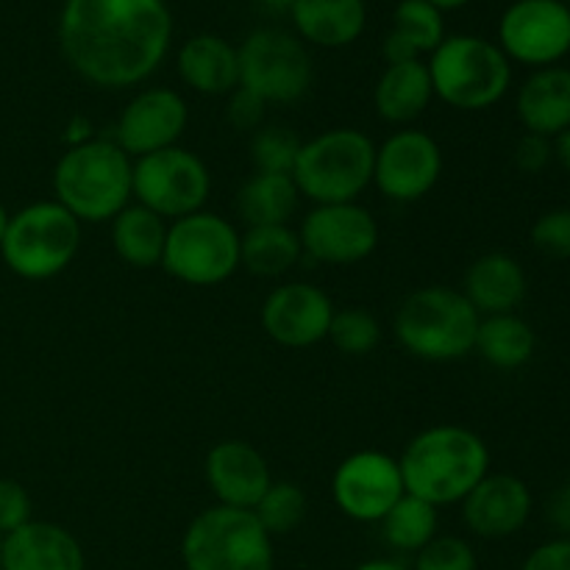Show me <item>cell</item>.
Masks as SVG:
<instances>
[{
  "instance_id": "cell-1",
  "label": "cell",
  "mask_w": 570,
  "mask_h": 570,
  "mask_svg": "<svg viewBox=\"0 0 570 570\" xmlns=\"http://www.w3.org/2000/svg\"><path fill=\"white\" fill-rule=\"evenodd\" d=\"M173 14L165 0H65L59 48L98 89L148 81L170 53Z\"/></svg>"
},
{
  "instance_id": "cell-2",
  "label": "cell",
  "mask_w": 570,
  "mask_h": 570,
  "mask_svg": "<svg viewBox=\"0 0 570 570\" xmlns=\"http://www.w3.org/2000/svg\"><path fill=\"white\" fill-rule=\"evenodd\" d=\"M404 490L432 507L460 504L490 473V449L482 434L456 423L423 429L399 456Z\"/></svg>"
},
{
  "instance_id": "cell-3",
  "label": "cell",
  "mask_w": 570,
  "mask_h": 570,
  "mask_svg": "<svg viewBox=\"0 0 570 570\" xmlns=\"http://www.w3.org/2000/svg\"><path fill=\"white\" fill-rule=\"evenodd\" d=\"M134 159L111 137H92L67 148L53 167V200L78 223H111L128 204Z\"/></svg>"
},
{
  "instance_id": "cell-4",
  "label": "cell",
  "mask_w": 570,
  "mask_h": 570,
  "mask_svg": "<svg viewBox=\"0 0 570 570\" xmlns=\"http://www.w3.org/2000/svg\"><path fill=\"white\" fill-rule=\"evenodd\" d=\"M479 315L456 287L415 289L401 301L393 317V332L401 348L423 362H456L473 354Z\"/></svg>"
},
{
  "instance_id": "cell-5",
  "label": "cell",
  "mask_w": 570,
  "mask_h": 570,
  "mask_svg": "<svg viewBox=\"0 0 570 570\" xmlns=\"http://www.w3.org/2000/svg\"><path fill=\"white\" fill-rule=\"evenodd\" d=\"M434 98L456 111H488L512 87V61L493 39L454 33L426 61Z\"/></svg>"
},
{
  "instance_id": "cell-6",
  "label": "cell",
  "mask_w": 570,
  "mask_h": 570,
  "mask_svg": "<svg viewBox=\"0 0 570 570\" xmlns=\"http://www.w3.org/2000/svg\"><path fill=\"white\" fill-rule=\"evenodd\" d=\"M376 142L360 128H328L304 139L293 167L301 198L312 206L351 204L373 184Z\"/></svg>"
},
{
  "instance_id": "cell-7",
  "label": "cell",
  "mask_w": 570,
  "mask_h": 570,
  "mask_svg": "<svg viewBox=\"0 0 570 570\" xmlns=\"http://www.w3.org/2000/svg\"><path fill=\"white\" fill-rule=\"evenodd\" d=\"M83 226L56 200H37L9 217L0 243L3 265L26 282H48L72 265Z\"/></svg>"
},
{
  "instance_id": "cell-8",
  "label": "cell",
  "mask_w": 570,
  "mask_h": 570,
  "mask_svg": "<svg viewBox=\"0 0 570 570\" xmlns=\"http://www.w3.org/2000/svg\"><path fill=\"white\" fill-rule=\"evenodd\" d=\"M184 570H273L276 549L250 510L215 504L189 521L181 538Z\"/></svg>"
},
{
  "instance_id": "cell-9",
  "label": "cell",
  "mask_w": 570,
  "mask_h": 570,
  "mask_svg": "<svg viewBox=\"0 0 570 570\" xmlns=\"http://www.w3.org/2000/svg\"><path fill=\"white\" fill-rule=\"evenodd\" d=\"M239 239L228 217L200 209L167 226L161 271L189 287H217L239 271Z\"/></svg>"
},
{
  "instance_id": "cell-10",
  "label": "cell",
  "mask_w": 570,
  "mask_h": 570,
  "mask_svg": "<svg viewBox=\"0 0 570 570\" xmlns=\"http://www.w3.org/2000/svg\"><path fill=\"white\" fill-rule=\"evenodd\" d=\"M239 87L254 92L267 106L298 104L312 87L315 67L306 45L282 28H259L237 48Z\"/></svg>"
},
{
  "instance_id": "cell-11",
  "label": "cell",
  "mask_w": 570,
  "mask_h": 570,
  "mask_svg": "<svg viewBox=\"0 0 570 570\" xmlns=\"http://www.w3.org/2000/svg\"><path fill=\"white\" fill-rule=\"evenodd\" d=\"M209 193V167L198 154L181 145L134 159V204L145 206L161 220L173 223L206 209Z\"/></svg>"
},
{
  "instance_id": "cell-12",
  "label": "cell",
  "mask_w": 570,
  "mask_h": 570,
  "mask_svg": "<svg viewBox=\"0 0 570 570\" xmlns=\"http://www.w3.org/2000/svg\"><path fill=\"white\" fill-rule=\"evenodd\" d=\"M499 45L515 65L543 70L570 53V6L562 0H515L499 20Z\"/></svg>"
},
{
  "instance_id": "cell-13",
  "label": "cell",
  "mask_w": 570,
  "mask_h": 570,
  "mask_svg": "<svg viewBox=\"0 0 570 570\" xmlns=\"http://www.w3.org/2000/svg\"><path fill=\"white\" fill-rule=\"evenodd\" d=\"M304 259L317 265H360L379 248V223L360 200L312 206L298 226Z\"/></svg>"
},
{
  "instance_id": "cell-14",
  "label": "cell",
  "mask_w": 570,
  "mask_h": 570,
  "mask_svg": "<svg viewBox=\"0 0 570 570\" xmlns=\"http://www.w3.org/2000/svg\"><path fill=\"white\" fill-rule=\"evenodd\" d=\"M443 176V148L421 128H399L376 145L373 184L393 204H417Z\"/></svg>"
},
{
  "instance_id": "cell-15",
  "label": "cell",
  "mask_w": 570,
  "mask_h": 570,
  "mask_svg": "<svg viewBox=\"0 0 570 570\" xmlns=\"http://www.w3.org/2000/svg\"><path fill=\"white\" fill-rule=\"evenodd\" d=\"M404 493L399 460L384 451H354L332 476L334 504L356 523H379Z\"/></svg>"
},
{
  "instance_id": "cell-16",
  "label": "cell",
  "mask_w": 570,
  "mask_h": 570,
  "mask_svg": "<svg viewBox=\"0 0 570 570\" xmlns=\"http://www.w3.org/2000/svg\"><path fill=\"white\" fill-rule=\"evenodd\" d=\"M189 122V106L170 87L139 89L115 122V142L131 159L173 148L181 142Z\"/></svg>"
},
{
  "instance_id": "cell-17",
  "label": "cell",
  "mask_w": 570,
  "mask_h": 570,
  "mask_svg": "<svg viewBox=\"0 0 570 570\" xmlns=\"http://www.w3.org/2000/svg\"><path fill=\"white\" fill-rule=\"evenodd\" d=\"M334 301L309 282H289L273 289L259 312L262 328L284 348H312L328 337Z\"/></svg>"
},
{
  "instance_id": "cell-18",
  "label": "cell",
  "mask_w": 570,
  "mask_h": 570,
  "mask_svg": "<svg viewBox=\"0 0 570 570\" xmlns=\"http://www.w3.org/2000/svg\"><path fill=\"white\" fill-rule=\"evenodd\" d=\"M460 507L462 523L473 538L507 540L527 527L534 510V499L521 476L490 471L460 501Z\"/></svg>"
},
{
  "instance_id": "cell-19",
  "label": "cell",
  "mask_w": 570,
  "mask_h": 570,
  "mask_svg": "<svg viewBox=\"0 0 570 570\" xmlns=\"http://www.w3.org/2000/svg\"><path fill=\"white\" fill-rule=\"evenodd\" d=\"M204 473L217 504L234 510H254L273 484L267 460L245 440H223L212 445Z\"/></svg>"
},
{
  "instance_id": "cell-20",
  "label": "cell",
  "mask_w": 570,
  "mask_h": 570,
  "mask_svg": "<svg viewBox=\"0 0 570 570\" xmlns=\"http://www.w3.org/2000/svg\"><path fill=\"white\" fill-rule=\"evenodd\" d=\"M3 570H87V554L70 529L53 521H28L3 538Z\"/></svg>"
},
{
  "instance_id": "cell-21",
  "label": "cell",
  "mask_w": 570,
  "mask_h": 570,
  "mask_svg": "<svg viewBox=\"0 0 570 570\" xmlns=\"http://www.w3.org/2000/svg\"><path fill=\"white\" fill-rule=\"evenodd\" d=\"M460 293L482 317L510 315L527 298L529 276L515 256L493 250L471 262Z\"/></svg>"
},
{
  "instance_id": "cell-22",
  "label": "cell",
  "mask_w": 570,
  "mask_h": 570,
  "mask_svg": "<svg viewBox=\"0 0 570 570\" xmlns=\"http://www.w3.org/2000/svg\"><path fill=\"white\" fill-rule=\"evenodd\" d=\"M178 78L209 98H228L239 87L237 45L217 33H195L176 53Z\"/></svg>"
},
{
  "instance_id": "cell-23",
  "label": "cell",
  "mask_w": 570,
  "mask_h": 570,
  "mask_svg": "<svg viewBox=\"0 0 570 570\" xmlns=\"http://www.w3.org/2000/svg\"><path fill=\"white\" fill-rule=\"evenodd\" d=\"M523 131L554 139L570 128V67L554 65L532 70L515 98Z\"/></svg>"
},
{
  "instance_id": "cell-24",
  "label": "cell",
  "mask_w": 570,
  "mask_h": 570,
  "mask_svg": "<svg viewBox=\"0 0 570 570\" xmlns=\"http://www.w3.org/2000/svg\"><path fill=\"white\" fill-rule=\"evenodd\" d=\"M295 37L315 48H348L365 33V0H295L293 9Z\"/></svg>"
},
{
  "instance_id": "cell-25",
  "label": "cell",
  "mask_w": 570,
  "mask_h": 570,
  "mask_svg": "<svg viewBox=\"0 0 570 570\" xmlns=\"http://www.w3.org/2000/svg\"><path fill=\"white\" fill-rule=\"evenodd\" d=\"M434 100L432 76L426 61L412 59L401 65H387L373 87V106L384 122L399 128H410L421 120Z\"/></svg>"
},
{
  "instance_id": "cell-26",
  "label": "cell",
  "mask_w": 570,
  "mask_h": 570,
  "mask_svg": "<svg viewBox=\"0 0 570 570\" xmlns=\"http://www.w3.org/2000/svg\"><path fill=\"white\" fill-rule=\"evenodd\" d=\"M445 33L443 11L434 9L426 0H401L393 11V28L384 37L382 53L387 65L421 59L423 53L432 56Z\"/></svg>"
},
{
  "instance_id": "cell-27",
  "label": "cell",
  "mask_w": 570,
  "mask_h": 570,
  "mask_svg": "<svg viewBox=\"0 0 570 570\" xmlns=\"http://www.w3.org/2000/svg\"><path fill=\"white\" fill-rule=\"evenodd\" d=\"M111 226V248H115L117 259L122 265L134 267V271H150V267H161V256H165L167 243V226L170 223L161 220L150 209L139 204H128Z\"/></svg>"
},
{
  "instance_id": "cell-28",
  "label": "cell",
  "mask_w": 570,
  "mask_h": 570,
  "mask_svg": "<svg viewBox=\"0 0 570 570\" xmlns=\"http://www.w3.org/2000/svg\"><path fill=\"white\" fill-rule=\"evenodd\" d=\"M301 193L295 187L289 173H259L245 178L243 187L237 189V209L239 220L245 228L250 226H276V223H289L298 212Z\"/></svg>"
},
{
  "instance_id": "cell-29",
  "label": "cell",
  "mask_w": 570,
  "mask_h": 570,
  "mask_svg": "<svg viewBox=\"0 0 570 570\" xmlns=\"http://www.w3.org/2000/svg\"><path fill=\"white\" fill-rule=\"evenodd\" d=\"M304 259L298 228L289 223L250 226L239 239V267L259 278H282Z\"/></svg>"
},
{
  "instance_id": "cell-30",
  "label": "cell",
  "mask_w": 570,
  "mask_h": 570,
  "mask_svg": "<svg viewBox=\"0 0 570 570\" xmlns=\"http://www.w3.org/2000/svg\"><path fill=\"white\" fill-rule=\"evenodd\" d=\"M538 348V334L521 315H488L479 321L476 351L495 371H518L529 365Z\"/></svg>"
},
{
  "instance_id": "cell-31",
  "label": "cell",
  "mask_w": 570,
  "mask_h": 570,
  "mask_svg": "<svg viewBox=\"0 0 570 570\" xmlns=\"http://www.w3.org/2000/svg\"><path fill=\"white\" fill-rule=\"evenodd\" d=\"M384 543L401 554H417L440 534V510L429 501L404 493L399 504L379 521Z\"/></svg>"
},
{
  "instance_id": "cell-32",
  "label": "cell",
  "mask_w": 570,
  "mask_h": 570,
  "mask_svg": "<svg viewBox=\"0 0 570 570\" xmlns=\"http://www.w3.org/2000/svg\"><path fill=\"white\" fill-rule=\"evenodd\" d=\"M306 510H309V501H306V493L298 484L273 479L267 493L262 495L259 504L250 512L271 538H284V534H293L306 521Z\"/></svg>"
},
{
  "instance_id": "cell-33",
  "label": "cell",
  "mask_w": 570,
  "mask_h": 570,
  "mask_svg": "<svg viewBox=\"0 0 570 570\" xmlns=\"http://www.w3.org/2000/svg\"><path fill=\"white\" fill-rule=\"evenodd\" d=\"M328 343L345 356H367L382 343V323L362 306L334 309L332 326H328Z\"/></svg>"
},
{
  "instance_id": "cell-34",
  "label": "cell",
  "mask_w": 570,
  "mask_h": 570,
  "mask_svg": "<svg viewBox=\"0 0 570 570\" xmlns=\"http://www.w3.org/2000/svg\"><path fill=\"white\" fill-rule=\"evenodd\" d=\"M304 139L287 126H262L250 134V161L259 173H289Z\"/></svg>"
},
{
  "instance_id": "cell-35",
  "label": "cell",
  "mask_w": 570,
  "mask_h": 570,
  "mask_svg": "<svg viewBox=\"0 0 570 570\" xmlns=\"http://www.w3.org/2000/svg\"><path fill=\"white\" fill-rule=\"evenodd\" d=\"M412 557V570H479L476 551L460 534H438Z\"/></svg>"
},
{
  "instance_id": "cell-36",
  "label": "cell",
  "mask_w": 570,
  "mask_h": 570,
  "mask_svg": "<svg viewBox=\"0 0 570 570\" xmlns=\"http://www.w3.org/2000/svg\"><path fill=\"white\" fill-rule=\"evenodd\" d=\"M532 245L551 259H570V206L543 212L532 223Z\"/></svg>"
},
{
  "instance_id": "cell-37",
  "label": "cell",
  "mask_w": 570,
  "mask_h": 570,
  "mask_svg": "<svg viewBox=\"0 0 570 570\" xmlns=\"http://www.w3.org/2000/svg\"><path fill=\"white\" fill-rule=\"evenodd\" d=\"M31 495L17 479H0V534H11L14 529L26 527L31 518Z\"/></svg>"
},
{
  "instance_id": "cell-38",
  "label": "cell",
  "mask_w": 570,
  "mask_h": 570,
  "mask_svg": "<svg viewBox=\"0 0 570 570\" xmlns=\"http://www.w3.org/2000/svg\"><path fill=\"white\" fill-rule=\"evenodd\" d=\"M265 111L267 104L262 98H256L254 92H248L245 87H237L232 95H228L226 106V120L234 131H250L265 126Z\"/></svg>"
},
{
  "instance_id": "cell-39",
  "label": "cell",
  "mask_w": 570,
  "mask_h": 570,
  "mask_svg": "<svg viewBox=\"0 0 570 570\" xmlns=\"http://www.w3.org/2000/svg\"><path fill=\"white\" fill-rule=\"evenodd\" d=\"M512 159H515L518 170L521 173L538 176V173H543L546 167L554 161V148H551V139L523 131V137L515 142V154H512Z\"/></svg>"
},
{
  "instance_id": "cell-40",
  "label": "cell",
  "mask_w": 570,
  "mask_h": 570,
  "mask_svg": "<svg viewBox=\"0 0 570 570\" xmlns=\"http://www.w3.org/2000/svg\"><path fill=\"white\" fill-rule=\"evenodd\" d=\"M521 570H570V540L554 538L529 551Z\"/></svg>"
},
{
  "instance_id": "cell-41",
  "label": "cell",
  "mask_w": 570,
  "mask_h": 570,
  "mask_svg": "<svg viewBox=\"0 0 570 570\" xmlns=\"http://www.w3.org/2000/svg\"><path fill=\"white\" fill-rule=\"evenodd\" d=\"M546 518L560 532V538L570 540V479L549 495V501H546Z\"/></svg>"
},
{
  "instance_id": "cell-42",
  "label": "cell",
  "mask_w": 570,
  "mask_h": 570,
  "mask_svg": "<svg viewBox=\"0 0 570 570\" xmlns=\"http://www.w3.org/2000/svg\"><path fill=\"white\" fill-rule=\"evenodd\" d=\"M92 122L87 120V117H72L70 126L65 128V145L67 148H76V145L87 142V139H92Z\"/></svg>"
},
{
  "instance_id": "cell-43",
  "label": "cell",
  "mask_w": 570,
  "mask_h": 570,
  "mask_svg": "<svg viewBox=\"0 0 570 570\" xmlns=\"http://www.w3.org/2000/svg\"><path fill=\"white\" fill-rule=\"evenodd\" d=\"M551 148H554V159L560 161V167L566 173H570V128L562 131L560 137L551 139Z\"/></svg>"
},
{
  "instance_id": "cell-44",
  "label": "cell",
  "mask_w": 570,
  "mask_h": 570,
  "mask_svg": "<svg viewBox=\"0 0 570 570\" xmlns=\"http://www.w3.org/2000/svg\"><path fill=\"white\" fill-rule=\"evenodd\" d=\"M351 570H412L406 562L393 560V557H376V560H365Z\"/></svg>"
},
{
  "instance_id": "cell-45",
  "label": "cell",
  "mask_w": 570,
  "mask_h": 570,
  "mask_svg": "<svg viewBox=\"0 0 570 570\" xmlns=\"http://www.w3.org/2000/svg\"><path fill=\"white\" fill-rule=\"evenodd\" d=\"M426 3H432L434 9H440L445 14V11L462 9V6H468V3H471V0H426Z\"/></svg>"
},
{
  "instance_id": "cell-46",
  "label": "cell",
  "mask_w": 570,
  "mask_h": 570,
  "mask_svg": "<svg viewBox=\"0 0 570 570\" xmlns=\"http://www.w3.org/2000/svg\"><path fill=\"white\" fill-rule=\"evenodd\" d=\"M262 6H267L271 11H289L293 9L295 0H259Z\"/></svg>"
},
{
  "instance_id": "cell-47",
  "label": "cell",
  "mask_w": 570,
  "mask_h": 570,
  "mask_svg": "<svg viewBox=\"0 0 570 570\" xmlns=\"http://www.w3.org/2000/svg\"><path fill=\"white\" fill-rule=\"evenodd\" d=\"M9 209H6L3 206V200H0V243H3V237H6V228H9Z\"/></svg>"
},
{
  "instance_id": "cell-48",
  "label": "cell",
  "mask_w": 570,
  "mask_h": 570,
  "mask_svg": "<svg viewBox=\"0 0 570 570\" xmlns=\"http://www.w3.org/2000/svg\"><path fill=\"white\" fill-rule=\"evenodd\" d=\"M0 551H3V534H0Z\"/></svg>"
},
{
  "instance_id": "cell-49",
  "label": "cell",
  "mask_w": 570,
  "mask_h": 570,
  "mask_svg": "<svg viewBox=\"0 0 570 570\" xmlns=\"http://www.w3.org/2000/svg\"><path fill=\"white\" fill-rule=\"evenodd\" d=\"M0 570H3V568H0Z\"/></svg>"
}]
</instances>
